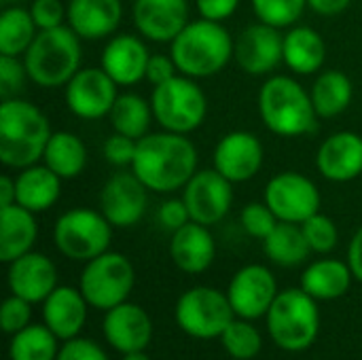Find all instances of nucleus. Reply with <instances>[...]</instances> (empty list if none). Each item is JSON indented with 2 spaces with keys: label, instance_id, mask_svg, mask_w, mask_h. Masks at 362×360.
I'll use <instances>...</instances> for the list:
<instances>
[{
  "label": "nucleus",
  "instance_id": "f257e3e1",
  "mask_svg": "<svg viewBox=\"0 0 362 360\" xmlns=\"http://www.w3.org/2000/svg\"><path fill=\"white\" fill-rule=\"evenodd\" d=\"M197 149L185 134L148 132L136 144L132 172L153 193H174L197 172Z\"/></svg>",
  "mask_w": 362,
  "mask_h": 360
},
{
  "label": "nucleus",
  "instance_id": "f03ea898",
  "mask_svg": "<svg viewBox=\"0 0 362 360\" xmlns=\"http://www.w3.org/2000/svg\"><path fill=\"white\" fill-rule=\"evenodd\" d=\"M45 112L28 100L6 98L0 104V161L4 168L23 170L42 161L51 138Z\"/></svg>",
  "mask_w": 362,
  "mask_h": 360
},
{
  "label": "nucleus",
  "instance_id": "7ed1b4c3",
  "mask_svg": "<svg viewBox=\"0 0 362 360\" xmlns=\"http://www.w3.org/2000/svg\"><path fill=\"white\" fill-rule=\"evenodd\" d=\"M235 53V40L221 21L195 19L170 42V55L180 74L210 79L225 70Z\"/></svg>",
  "mask_w": 362,
  "mask_h": 360
},
{
  "label": "nucleus",
  "instance_id": "20e7f679",
  "mask_svg": "<svg viewBox=\"0 0 362 360\" xmlns=\"http://www.w3.org/2000/svg\"><path fill=\"white\" fill-rule=\"evenodd\" d=\"M263 125L282 138L308 136L316 129V108L310 91L288 74H272L259 91Z\"/></svg>",
  "mask_w": 362,
  "mask_h": 360
},
{
  "label": "nucleus",
  "instance_id": "39448f33",
  "mask_svg": "<svg viewBox=\"0 0 362 360\" xmlns=\"http://www.w3.org/2000/svg\"><path fill=\"white\" fill-rule=\"evenodd\" d=\"M81 38L70 25L38 30L34 42L23 53L28 79L45 89L66 87L81 70Z\"/></svg>",
  "mask_w": 362,
  "mask_h": 360
},
{
  "label": "nucleus",
  "instance_id": "423d86ee",
  "mask_svg": "<svg viewBox=\"0 0 362 360\" xmlns=\"http://www.w3.org/2000/svg\"><path fill=\"white\" fill-rule=\"evenodd\" d=\"M265 320L272 342L286 352H303L312 348L320 333L318 301L301 286L280 291Z\"/></svg>",
  "mask_w": 362,
  "mask_h": 360
},
{
  "label": "nucleus",
  "instance_id": "0eeeda50",
  "mask_svg": "<svg viewBox=\"0 0 362 360\" xmlns=\"http://www.w3.org/2000/svg\"><path fill=\"white\" fill-rule=\"evenodd\" d=\"M153 117L161 129L185 134L199 129L208 115V98L195 79L176 74L170 81L155 85L151 93Z\"/></svg>",
  "mask_w": 362,
  "mask_h": 360
},
{
  "label": "nucleus",
  "instance_id": "6e6552de",
  "mask_svg": "<svg viewBox=\"0 0 362 360\" xmlns=\"http://www.w3.org/2000/svg\"><path fill=\"white\" fill-rule=\"evenodd\" d=\"M136 286V269L132 261L121 255L106 250L104 255L85 263L78 289L87 303L95 310H112L125 303Z\"/></svg>",
  "mask_w": 362,
  "mask_h": 360
},
{
  "label": "nucleus",
  "instance_id": "1a4fd4ad",
  "mask_svg": "<svg viewBox=\"0 0 362 360\" xmlns=\"http://www.w3.org/2000/svg\"><path fill=\"white\" fill-rule=\"evenodd\" d=\"M53 242L66 259L87 263L110 248L112 225L100 210L72 208L55 221Z\"/></svg>",
  "mask_w": 362,
  "mask_h": 360
},
{
  "label": "nucleus",
  "instance_id": "9d476101",
  "mask_svg": "<svg viewBox=\"0 0 362 360\" xmlns=\"http://www.w3.org/2000/svg\"><path fill=\"white\" fill-rule=\"evenodd\" d=\"M176 325L193 339H221L225 329L235 318L227 293L212 286H195L185 291L174 308Z\"/></svg>",
  "mask_w": 362,
  "mask_h": 360
},
{
  "label": "nucleus",
  "instance_id": "9b49d317",
  "mask_svg": "<svg viewBox=\"0 0 362 360\" xmlns=\"http://www.w3.org/2000/svg\"><path fill=\"white\" fill-rule=\"evenodd\" d=\"M263 202L282 223H305L320 212L322 195L312 178L301 172H280L265 185Z\"/></svg>",
  "mask_w": 362,
  "mask_h": 360
},
{
  "label": "nucleus",
  "instance_id": "f8f14e48",
  "mask_svg": "<svg viewBox=\"0 0 362 360\" xmlns=\"http://www.w3.org/2000/svg\"><path fill=\"white\" fill-rule=\"evenodd\" d=\"M182 199L191 221L212 227L221 223L233 206V182L214 168L197 170L182 189Z\"/></svg>",
  "mask_w": 362,
  "mask_h": 360
},
{
  "label": "nucleus",
  "instance_id": "ddd939ff",
  "mask_svg": "<svg viewBox=\"0 0 362 360\" xmlns=\"http://www.w3.org/2000/svg\"><path fill=\"white\" fill-rule=\"evenodd\" d=\"M278 293V282L272 269L257 263L238 269L227 286V297L235 316L246 320L265 318Z\"/></svg>",
  "mask_w": 362,
  "mask_h": 360
},
{
  "label": "nucleus",
  "instance_id": "4468645a",
  "mask_svg": "<svg viewBox=\"0 0 362 360\" xmlns=\"http://www.w3.org/2000/svg\"><path fill=\"white\" fill-rule=\"evenodd\" d=\"M117 83L104 72V68H81L66 85V104L70 112L85 121H98L108 117L119 91Z\"/></svg>",
  "mask_w": 362,
  "mask_h": 360
},
{
  "label": "nucleus",
  "instance_id": "2eb2a0df",
  "mask_svg": "<svg viewBox=\"0 0 362 360\" xmlns=\"http://www.w3.org/2000/svg\"><path fill=\"white\" fill-rule=\"evenodd\" d=\"M238 66L250 76H267L284 62V34L263 21L244 28L233 53Z\"/></svg>",
  "mask_w": 362,
  "mask_h": 360
},
{
  "label": "nucleus",
  "instance_id": "dca6fc26",
  "mask_svg": "<svg viewBox=\"0 0 362 360\" xmlns=\"http://www.w3.org/2000/svg\"><path fill=\"white\" fill-rule=\"evenodd\" d=\"M265 159L263 142L246 129H235L225 134L212 153V168L218 170L233 185L248 182L255 178Z\"/></svg>",
  "mask_w": 362,
  "mask_h": 360
},
{
  "label": "nucleus",
  "instance_id": "f3484780",
  "mask_svg": "<svg viewBox=\"0 0 362 360\" xmlns=\"http://www.w3.org/2000/svg\"><path fill=\"white\" fill-rule=\"evenodd\" d=\"M148 206V189L134 172H117L100 193V212L112 227L127 229L142 221Z\"/></svg>",
  "mask_w": 362,
  "mask_h": 360
},
{
  "label": "nucleus",
  "instance_id": "a211bd4d",
  "mask_svg": "<svg viewBox=\"0 0 362 360\" xmlns=\"http://www.w3.org/2000/svg\"><path fill=\"white\" fill-rule=\"evenodd\" d=\"M138 34L151 42H172L189 23L187 0H134L132 8Z\"/></svg>",
  "mask_w": 362,
  "mask_h": 360
},
{
  "label": "nucleus",
  "instance_id": "6ab92c4d",
  "mask_svg": "<svg viewBox=\"0 0 362 360\" xmlns=\"http://www.w3.org/2000/svg\"><path fill=\"white\" fill-rule=\"evenodd\" d=\"M102 333L112 350L121 354L140 352L153 342V320L144 308L125 301L106 312Z\"/></svg>",
  "mask_w": 362,
  "mask_h": 360
},
{
  "label": "nucleus",
  "instance_id": "aec40b11",
  "mask_svg": "<svg viewBox=\"0 0 362 360\" xmlns=\"http://www.w3.org/2000/svg\"><path fill=\"white\" fill-rule=\"evenodd\" d=\"M6 282L11 295H17L34 306L42 303L57 289V269L47 255L30 250L8 263Z\"/></svg>",
  "mask_w": 362,
  "mask_h": 360
},
{
  "label": "nucleus",
  "instance_id": "412c9836",
  "mask_svg": "<svg viewBox=\"0 0 362 360\" xmlns=\"http://www.w3.org/2000/svg\"><path fill=\"white\" fill-rule=\"evenodd\" d=\"M316 170L331 182H350L362 174V136L344 129L331 134L316 153Z\"/></svg>",
  "mask_w": 362,
  "mask_h": 360
},
{
  "label": "nucleus",
  "instance_id": "4be33fe9",
  "mask_svg": "<svg viewBox=\"0 0 362 360\" xmlns=\"http://www.w3.org/2000/svg\"><path fill=\"white\" fill-rule=\"evenodd\" d=\"M148 59V47L134 34L110 36L102 51V68L119 87H132L146 79Z\"/></svg>",
  "mask_w": 362,
  "mask_h": 360
},
{
  "label": "nucleus",
  "instance_id": "5701e85b",
  "mask_svg": "<svg viewBox=\"0 0 362 360\" xmlns=\"http://www.w3.org/2000/svg\"><path fill=\"white\" fill-rule=\"evenodd\" d=\"M170 257L174 265L191 276L204 274L216 259V242L210 227L189 221L185 227L172 233Z\"/></svg>",
  "mask_w": 362,
  "mask_h": 360
},
{
  "label": "nucleus",
  "instance_id": "b1692460",
  "mask_svg": "<svg viewBox=\"0 0 362 360\" xmlns=\"http://www.w3.org/2000/svg\"><path fill=\"white\" fill-rule=\"evenodd\" d=\"M123 19L121 0H70L68 25L81 40H104L115 36Z\"/></svg>",
  "mask_w": 362,
  "mask_h": 360
},
{
  "label": "nucleus",
  "instance_id": "393cba45",
  "mask_svg": "<svg viewBox=\"0 0 362 360\" xmlns=\"http://www.w3.org/2000/svg\"><path fill=\"white\" fill-rule=\"evenodd\" d=\"M87 299L81 289L57 286L42 301V323L55 333L59 342H68L81 335L87 323Z\"/></svg>",
  "mask_w": 362,
  "mask_h": 360
},
{
  "label": "nucleus",
  "instance_id": "a878e982",
  "mask_svg": "<svg viewBox=\"0 0 362 360\" xmlns=\"http://www.w3.org/2000/svg\"><path fill=\"white\" fill-rule=\"evenodd\" d=\"M62 193V178L45 163H34L19 170L15 178V204L40 214L55 206Z\"/></svg>",
  "mask_w": 362,
  "mask_h": 360
},
{
  "label": "nucleus",
  "instance_id": "bb28decb",
  "mask_svg": "<svg viewBox=\"0 0 362 360\" xmlns=\"http://www.w3.org/2000/svg\"><path fill=\"white\" fill-rule=\"evenodd\" d=\"M38 240L36 214L19 204L0 208V261L11 263L34 248Z\"/></svg>",
  "mask_w": 362,
  "mask_h": 360
},
{
  "label": "nucleus",
  "instance_id": "cd10ccee",
  "mask_svg": "<svg viewBox=\"0 0 362 360\" xmlns=\"http://www.w3.org/2000/svg\"><path fill=\"white\" fill-rule=\"evenodd\" d=\"M327 62V42L318 30L310 25H293L284 34V64L301 76L322 70Z\"/></svg>",
  "mask_w": 362,
  "mask_h": 360
},
{
  "label": "nucleus",
  "instance_id": "c85d7f7f",
  "mask_svg": "<svg viewBox=\"0 0 362 360\" xmlns=\"http://www.w3.org/2000/svg\"><path fill=\"white\" fill-rule=\"evenodd\" d=\"M354 274L348 261L318 259L301 274V289L316 301H333L344 297L352 286Z\"/></svg>",
  "mask_w": 362,
  "mask_h": 360
},
{
  "label": "nucleus",
  "instance_id": "c756f323",
  "mask_svg": "<svg viewBox=\"0 0 362 360\" xmlns=\"http://www.w3.org/2000/svg\"><path fill=\"white\" fill-rule=\"evenodd\" d=\"M318 119H333L348 110L354 98V85L341 70H325L310 89Z\"/></svg>",
  "mask_w": 362,
  "mask_h": 360
},
{
  "label": "nucleus",
  "instance_id": "7c9ffc66",
  "mask_svg": "<svg viewBox=\"0 0 362 360\" xmlns=\"http://www.w3.org/2000/svg\"><path fill=\"white\" fill-rule=\"evenodd\" d=\"M42 163L62 180H72L81 176L87 166V146L72 132H53L45 146Z\"/></svg>",
  "mask_w": 362,
  "mask_h": 360
},
{
  "label": "nucleus",
  "instance_id": "2f4dec72",
  "mask_svg": "<svg viewBox=\"0 0 362 360\" xmlns=\"http://www.w3.org/2000/svg\"><path fill=\"white\" fill-rule=\"evenodd\" d=\"M263 252L272 263L280 267H297L305 263V259L312 255V248L301 225L278 221L272 233L263 240Z\"/></svg>",
  "mask_w": 362,
  "mask_h": 360
},
{
  "label": "nucleus",
  "instance_id": "473e14b6",
  "mask_svg": "<svg viewBox=\"0 0 362 360\" xmlns=\"http://www.w3.org/2000/svg\"><path fill=\"white\" fill-rule=\"evenodd\" d=\"M38 34L28 6L11 4L0 13V55L23 57Z\"/></svg>",
  "mask_w": 362,
  "mask_h": 360
},
{
  "label": "nucleus",
  "instance_id": "72a5a7b5",
  "mask_svg": "<svg viewBox=\"0 0 362 360\" xmlns=\"http://www.w3.org/2000/svg\"><path fill=\"white\" fill-rule=\"evenodd\" d=\"M108 119L117 134L140 140L151 132V123L155 117L151 100H144L138 93H119Z\"/></svg>",
  "mask_w": 362,
  "mask_h": 360
},
{
  "label": "nucleus",
  "instance_id": "f704fd0d",
  "mask_svg": "<svg viewBox=\"0 0 362 360\" xmlns=\"http://www.w3.org/2000/svg\"><path fill=\"white\" fill-rule=\"evenodd\" d=\"M59 339L42 325H28L19 333L11 335L8 359L11 360H57Z\"/></svg>",
  "mask_w": 362,
  "mask_h": 360
},
{
  "label": "nucleus",
  "instance_id": "c9c22d12",
  "mask_svg": "<svg viewBox=\"0 0 362 360\" xmlns=\"http://www.w3.org/2000/svg\"><path fill=\"white\" fill-rule=\"evenodd\" d=\"M221 344L233 360H252L263 350V337L259 329L252 325V320L238 316L221 335Z\"/></svg>",
  "mask_w": 362,
  "mask_h": 360
},
{
  "label": "nucleus",
  "instance_id": "e433bc0d",
  "mask_svg": "<svg viewBox=\"0 0 362 360\" xmlns=\"http://www.w3.org/2000/svg\"><path fill=\"white\" fill-rule=\"evenodd\" d=\"M259 21L274 28H293L301 19L308 0H250Z\"/></svg>",
  "mask_w": 362,
  "mask_h": 360
},
{
  "label": "nucleus",
  "instance_id": "4c0bfd02",
  "mask_svg": "<svg viewBox=\"0 0 362 360\" xmlns=\"http://www.w3.org/2000/svg\"><path fill=\"white\" fill-rule=\"evenodd\" d=\"M301 229L305 233V240L316 255H329L339 244V229L335 221L322 212H316L305 223H301Z\"/></svg>",
  "mask_w": 362,
  "mask_h": 360
},
{
  "label": "nucleus",
  "instance_id": "58836bf2",
  "mask_svg": "<svg viewBox=\"0 0 362 360\" xmlns=\"http://www.w3.org/2000/svg\"><path fill=\"white\" fill-rule=\"evenodd\" d=\"M240 223L250 238H257L263 242L272 233V229L278 225V219L265 202H250L242 208Z\"/></svg>",
  "mask_w": 362,
  "mask_h": 360
},
{
  "label": "nucleus",
  "instance_id": "ea45409f",
  "mask_svg": "<svg viewBox=\"0 0 362 360\" xmlns=\"http://www.w3.org/2000/svg\"><path fill=\"white\" fill-rule=\"evenodd\" d=\"M30 316H32V303L17 297V295H11L4 299L2 303V310H0V325H2V331L6 335H15L19 333L21 329H25L30 325Z\"/></svg>",
  "mask_w": 362,
  "mask_h": 360
},
{
  "label": "nucleus",
  "instance_id": "a19ab883",
  "mask_svg": "<svg viewBox=\"0 0 362 360\" xmlns=\"http://www.w3.org/2000/svg\"><path fill=\"white\" fill-rule=\"evenodd\" d=\"M30 15L38 30H51L68 21V6L62 0H30Z\"/></svg>",
  "mask_w": 362,
  "mask_h": 360
},
{
  "label": "nucleus",
  "instance_id": "79ce46f5",
  "mask_svg": "<svg viewBox=\"0 0 362 360\" xmlns=\"http://www.w3.org/2000/svg\"><path fill=\"white\" fill-rule=\"evenodd\" d=\"M28 79L23 59L0 55V95L2 100L15 98V93L23 87V81Z\"/></svg>",
  "mask_w": 362,
  "mask_h": 360
},
{
  "label": "nucleus",
  "instance_id": "37998d69",
  "mask_svg": "<svg viewBox=\"0 0 362 360\" xmlns=\"http://www.w3.org/2000/svg\"><path fill=\"white\" fill-rule=\"evenodd\" d=\"M136 144H138V140L115 132L104 142V157L108 163H112L117 168H127V166L132 168L134 155H136Z\"/></svg>",
  "mask_w": 362,
  "mask_h": 360
},
{
  "label": "nucleus",
  "instance_id": "c03bdc74",
  "mask_svg": "<svg viewBox=\"0 0 362 360\" xmlns=\"http://www.w3.org/2000/svg\"><path fill=\"white\" fill-rule=\"evenodd\" d=\"M57 360H110L108 354L91 339L85 337H74L64 342V346L59 348Z\"/></svg>",
  "mask_w": 362,
  "mask_h": 360
},
{
  "label": "nucleus",
  "instance_id": "a18cd8bd",
  "mask_svg": "<svg viewBox=\"0 0 362 360\" xmlns=\"http://www.w3.org/2000/svg\"><path fill=\"white\" fill-rule=\"evenodd\" d=\"M157 219H159L163 229L174 233L191 221V214H189V208H187L182 197H170L159 206Z\"/></svg>",
  "mask_w": 362,
  "mask_h": 360
},
{
  "label": "nucleus",
  "instance_id": "49530a36",
  "mask_svg": "<svg viewBox=\"0 0 362 360\" xmlns=\"http://www.w3.org/2000/svg\"><path fill=\"white\" fill-rule=\"evenodd\" d=\"M178 74V68L172 59V55H151L148 59V66H146V81L155 87V85H161L165 81H170L172 76Z\"/></svg>",
  "mask_w": 362,
  "mask_h": 360
},
{
  "label": "nucleus",
  "instance_id": "de8ad7c7",
  "mask_svg": "<svg viewBox=\"0 0 362 360\" xmlns=\"http://www.w3.org/2000/svg\"><path fill=\"white\" fill-rule=\"evenodd\" d=\"M195 6L204 19L223 23L225 19H229L238 11L240 0H195Z\"/></svg>",
  "mask_w": 362,
  "mask_h": 360
},
{
  "label": "nucleus",
  "instance_id": "09e8293b",
  "mask_svg": "<svg viewBox=\"0 0 362 360\" xmlns=\"http://www.w3.org/2000/svg\"><path fill=\"white\" fill-rule=\"evenodd\" d=\"M348 265L354 274V280L362 284V227L352 236L350 246H348Z\"/></svg>",
  "mask_w": 362,
  "mask_h": 360
},
{
  "label": "nucleus",
  "instance_id": "8fccbe9b",
  "mask_svg": "<svg viewBox=\"0 0 362 360\" xmlns=\"http://www.w3.org/2000/svg\"><path fill=\"white\" fill-rule=\"evenodd\" d=\"M350 4L352 0H308V6L322 17H335L344 13Z\"/></svg>",
  "mask_w": 362,
  "mask_h": 360
},
{
  "label": "nucleus",
  "instance_id": "3c124183",
  "mask_svg": "<svg viewBox=\"0 0 362 360\" xmlns=\"http://www.w3.org/2000/svg\"><path fill=\"white\" fill-rule=\"evenodd\" d=\"M15 204V178L2 176L0 178V208H8Z\"/></svg>",
  "mask_w": 362,
  "mask_h": 360
},
{
  "label": "nucleus",
  "instance_id": "603ef678",
  "mask_svg": "<svg viewBox=\"0 0 362 360\" xmlns=\"http://www.w3.org/2000/svg\"><path fill=\"white\" fill-rule=\"evenodd\" d=\"M121 360H151V359H148V354H146L144 350H140V352H129V354H123V359Z\"/></svg>",
  "mask_w": 362,
  "mask_h": 360
},
{
  "label": "nucleus",
  "instance_id": "864d4df0",
  "mask_svg": "<svg viewBox=\"0 0 362 360\" xmlns=\"http://www.w3.org/2000/svg\"><path fill=\"white\" fill-rule=\"evenodd\" d=\"M19 2H25V0H0L2 6H11V4H19Z\"/></svg>",
  "mask_w": 362,
  "mask_h": 360
}]
</instances>
